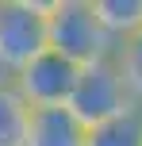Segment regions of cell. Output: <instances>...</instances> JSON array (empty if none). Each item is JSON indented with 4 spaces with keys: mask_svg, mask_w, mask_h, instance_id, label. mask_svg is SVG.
I'll return each instance as SVG.
<instances>
[{
    "mask_svg": "<svg viewBox=\"0 0 142 146\" xmlns=\"http://www.w3.org/2000/svg\"><path fill=\"white\" fill-rule=\"evenodd\" d=\"M46 50L61 54L73 66H92V62L115 58V38L104 31L92 0H50Z\"/></svg>",
    "mask_w": 142,
    "mask_h": 146,
    "instance_id": "obj_1",
    "label": "cell"
},
{
    "mask_svg": "<svg viewBox=\"0 0 142 146\" xmlns=\"http://www.w3.org/2000/svg\"><path fill=\"white\" fill-rule=\"evenodd\" d=\"M50 0H0V81H12L46 50Z\"/></svg>",
    "mask_w": 142,
    "mask_h": 146,
    "instance_id": "obj_2",
    "label": "cell"
},
{
    "mask_svg": "<svg viewBox=\"0 0 142 146\" xmlns=\"http://www.w3.org/2000/svg\"><path fill=\"white\" fill-rule=\"evenodd\" d=\"M69 111H73V119L85 131L108 123V119H119L127 111H138L131 104V96H127V85H123V73L115 66V58L81 66L73 96H69Z\"/></svg>",
    "mask_w": 142,
    "mask_h": 146,
    "instance_id": "obj_3",
    "label": "cell"
},
{
    "mask_svg": "<svg viewBox=\"0 0 142 146\" xmlns=\"http://www.w3.org/2000/svg\"><path fill=\"white\" fill-rule=\"evenodd\" d=\"M77 73H81V66L65 62L54 50H42L31 66H23L12 77V85H15V92L27 100L31 111H54V108H69Z\"/></svg>",
    "mask_w": 142,
    "mask_h": 146,
    "instance_id": "obj_4",
    "label": "cell"
},
{
    "mask_svg": "<svg viewBox=\"0 0 142 146\" xmlns=\"http://www.w3.org/2000/svg\"><path fill=\"white\" fill-rule=\"evenodd\" d=\"M85 139H89V131L73 119L69 108L35 111V115H31L27 146H85Z\"/></svg>",
    "mask_w": 142,
    "mask_h": 146,
    "instance_id": "obj_5",
    "label": "cell"
},
{
    "mask_svg": "<svg viewBox=\"0 0 142 146\" xmlns=\"http://www.w3.org/2000/svg\"><path fill=\"white\" fill-rule=\"evenodd\" d=\"M31 115L12 81H0V146H27V131H31Z\"/></svg>",
    "mask_w": 142,
    "mask_h": 146,
    "instance_id": "obj_6",
    "label": "cell"
},
{
    "mask_svg": "<svg viewBox=\"0 0 142 146\" xmlns=\"http://www.w3.org/2000/svg\"><path fill=\"white\" fill-rule=\"evenodd\" d=\"M104 31L115 38V46L142 35V0H92Z\"/></svg>",
    "mask_w": 142,
    "mask_h": 146,
    "instance_id": "obj_7",
    "label": "cell"
},
{
    "mask_svg": "<svg viewBox=\"0 0 142 146\" xmlns=\"http://www.w3.org/2000/svg\"><path fill=\"white\" fill-rule=\"evenodd\" d=\"M85 146H142V111H127L119 119L89 127Z\"/></svg>",
    "mask_w": 142,
    "mask_h": 146,
    "instance_id": "obj_8",
    "label": "cell"
},
{
    "mask_svg": "<svg viewBox=\"0 0 142 146\" xmlns=\"http://www.w3.org/2000/svg\"><path fill=\"white\" fill-rule=\"evenodd\" d=\"M115 66L123 73V85H127L131 104L142 111V35L127 38V42L115 46Z\"/></svg>",
    "mask_w": 142,
    "mask_h": 146,
    "instance_id": "obj_9",
    "label": "cell"
}]
</instances>
